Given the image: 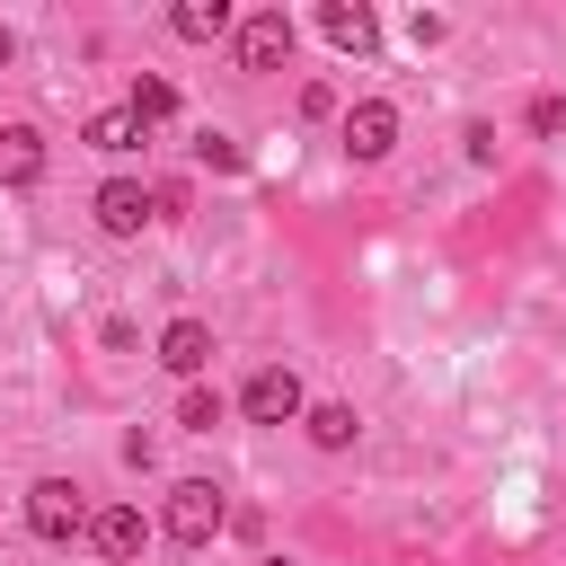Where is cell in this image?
<instances>
[{
    "mask_svg": "<svg viewBox=\"0 0 566 566\" xmlns=\"http://www.w3.org/2000/svg\"><path fill=\"white\" fill-rule=\"evenodd\" d=\"M88 150H106V159H124V150H142V124H133L124 106H106V115H88Z\"/></svg>",
    "mask_w": 566,
    "mask_h": 566,
    "instance_id": "14",
    "label": "cell"
},
{
    "mask_svg": "<svg viewBox=\"0 0 566 566\" xmlns=\"http://www.w3.org/2000/svg\"><path fill=\"white\" fill-rule=\"evenodd\" d=\"M80 522H88V504H80V486H71V478H35V486H27V531H35L44 548L80 539Z\"/></svg>",
    "mask_w": 566,
    "mask_h": 566,
    "instance_id": "3",
    "label": "cell"
},
{
    "mask_svg": "<svg viewBox=\"0 0 566 566\" xmlns=\"http://www.w3.org/2000/svg\"><path fill=\"white\" fill-rule=\"evenodd\" d=\"M168 35H186V44L230 35V0H177V9H168Z\"/></svg>",
    "mask_w": 566,
    "mask_h": 566,
    "instance_id": "11",
    "label": "cell"
},
{
    "mask_svg": "<svg viewBox=\"0 0 566 566\" xmlns=\"http://www.w3.org/2000/svg\"><path fill=\"white\" fill-rule=\"evenodd\" d=\"M221 531H230V495L212 478H177L168 486V539L177 548H212Z\"/></svg>",
    "mask_w": 566,
    "mask_h": 566,
    "instance_id": "1",
    "label": "cell"
},
{
    "mask_svg": "<svg viewBox=\"0 0 566 566\" xmlns=\"http://www.w3.org/2000/svg\"><path fill=\"white\" fill-rule=\"evenodd\" d=\"M239 416H248V424H292V416H310V389H301V371H292V363H265V371H248V389H239Z\"/></svg>",
    "mask_w": 566,
    "mask_h": 566,
    "instance_id": "2",
    "label": "cell"
},
{
    "mask_svg": "<svg viewBox=\"0 0 566 566\" xmlns=\"http://www.w3.org/2000/svg\"><path fill=\"white\" fill-rule=\"evenodd\" d=\"M292 62V18L283 9H248L239 18V71H283Z\"/></svg>",
    "mask_w": 566,
    "mask_h": 566,
    "instance_id": "5",
    "label": "cell"
},
{
    "mask_svg": "<svg viewBox=\"0 0 566 566\" xmlns=\"http://www.w3.org/2000/svg\"><path fill=\"white\" fill-rule=\"evenodd\" d=\"M124 115L150 133V124H168V115H177V88H168L159 71H133V97H124Z\"/></svg>",
    "mask_w": 566,
    "mask_h": 566,
    "instance_id": "12",
    "label": "cell"
},
{
    "mask_svg": "<svg viewBox=\"0 0 566 566\" xmlns=\"http://www.w3.org/2000/svg\"><path fill=\"white\" fill-rule=\"evenodd\" d=\"M221 416H230V407H221V389H203V380H186V398H177V424H186V433H212Z\"/></svg>",
    "mask_w": 566,
    "mask_h": 566,
    "instance_id": "15",
    "label": "cell"
},
{
    "mask_svg": "<svg viewBox=\"0 0 566 566\" xmlns=\"http://www.w3.org/2000/svg\"><path fill=\"white\" fill-rule=\"evenodd\" d=\"M318 35H327L336 53H371V44H380V27H371L363 0H327V9H318Z\"/></svg>",
    "mask_w": 566,
    "mask_h": 566,
    "instance_id": "9",
    "label": "cell"
},
{
    "mask_svg": "<svg viewBox=\"0 0 566 566\" xmlns=\"http://www.w3.org/2000/svg\"><path fill=\"white\" fill-rule=\"evenodd\" d=\"M531 133L557 142V133H566V97H531Z\"/></svg>",
    "mask_w": 566,
    "mask_h": 566,
    "instance_id": "17",
    "label": "cell"
},
{
    "mask_svg": "<svg viewBox=\"0 0 566 566\" xmlns=\"http://www.w3.org/2000/svg\"><path fill=\"white\" fill-rule=\"evenodd\" d=\"M88 539H97L106 566H133V557L150 548V522H142V504H106V513L88 522Z\"/></svg>",
    "mask_w": 566,
    "mask_h": 566,
    "instance_id": "7",
    "label": "cell"
},
{
    "mask_svg": "<svg viewBox=\"0 0 566 566\" xmlns=\"http://www.w3.org/2000/svg\"><path fill=\"white\" fill-rule=\"evenodd\" d=\"M301 424H310V442H318V451H354V433H363V424H354V407H345V398H327V407H310V416H301Z\"/></svg>",
    "mask_w": 566,
    "mask_h": 566,
    "instance_id": "13",
    "label": "cell"
},
{
    "mask_svg": "<svg viewBox=\"0 0 566 566\" xmlns=\"http://www.w3.org/2000/svg\"><path fill=\"white\" fill-rule=\"evenodd\" d=\"M301 115H310V124H318V115H336V88H327V80H310V88H301Z\"/></svg>",
    "mask_w": 566,
    "mask_h": 566,
    "instance_id": "18",
    "label": "cell"
},
{
    "mask_svg": "<svg viewBox=\"0 0 566 566\" xmlns=\"http://www.w3.org/2000/svg\"><path fill=\"white\" fill-rule=\"evenodd\" d=\"M195 159H203V168H221V177H230V168H248V150H239L230 133H203V142H195Z\"/></svg>",
    "mask_w": 566,
    "mask_h": 566,
    "instance_id": "16",
    "label": "cell"
},
{
    "mask_svg": "<svg viewBox=\"0 0 566 566\" xmlns=\"http://www.w3.org/2000/svg\"><path fill=\"white\" fill-rule=\"evenodd\" d=\"M265 566H292V557H265Z\"/></svg>",
    "mask_w": 566,
    "mask_h": 566,
    "instance_id": "20",
    "label": "cell"
},
{
    "mask_svg": "<svg viewBox=\"0 0 566 566\" xmlns=\"http://www.w3.org/2000/svg\"><path fill=\"white\" fill-rule=\"evenodd\" d=\"M345 150H354L363 168L389 159V150H398V106H389V97H363V106L345 115Z\"/></svg>",
    "mask_w": 566,
    "mask_h": 566,
    "instance_id": "6",
    "label": "cell"
},
{
    "mask_svg": "<svg viewBox=\"0 0 566 566\" xmlns=\"http://www.w3.org/2000/svg\"><path fill=\"white\" fill-rule=\"evenodd\" d=\"M44 177V133L35 124H0V186H35Z\"/></svg>",
    "mask_w": 566,
    "mask_h": 566,
    "instance_id": "10",
    "label": "cell"
},
{
    "mask_svg": "<svg viewBox=\"0 0 566 566\" xmlns=\"http://www.w3.org/2000/svg\"><path fill=\"white\" fill-rule=\"evenodd\" d=\"M142 221H159V195L142 177H106L97 186V230L106 239H142Z\"/></svg>",
    "mask_w": 566,
    "mask_h": 566,
    "instance_id": "4",
    "label": "cell"
},
{
    "mask_svg": "<svg viewBox=\"0 0 566 566\" xmlns=\"http://www.w3.org/2000/svg\"><path fill=\"white\" fill-rule=\"evenodd\" d=\"M159 363H168L177 380H203V363H212V327H203V318H168V327H159Z\"/></svg>",
    "mask_w": 566,
    "mask_h": 566,
    "instance_id": "8",
    "label": "cell"
},
{
    "mask_svg": "<svg viewBox=\"0 0 566 566\" xmlns=\"http://www.w3.org/2000/svg\"><path fill=\"white\" fill-rule=\"evenodd\" d=\"M9 53H18V35H9V27H0V71H9Z\"/></svg>",
    "mask_w": 566,
    "mask_h": 566,
    "instance_id": "19",
    "label": "cell"
}]
</instances>
